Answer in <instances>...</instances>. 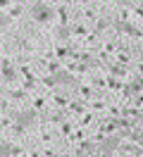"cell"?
Returning a JSON list of instances; mask_svg holds the SVG:
<instances>
[{"instance_id":"6da1fadb","label":"cell","mask_w":143,"mask_h":157,"mask_svg":"<svg viewBox=\"0 0 143 157\" xmlns=\"http://www.w3.org/2000/svg\"><path fill=\"white\" fill-rule=\"evenodd\" d=\"M34 17H36L38 21L50 19V10H48V7H43V5H36V7H34Z\"/></svg>"},{"instance_id":"7a4b0ae2","label":"cell","mask_w":143,"mask_h":157,"mask_svg":"<svg viewBox=\"0 0 143 157\" xmlns=\"http://www.w3.org/2000/svg\"><path fill=\"white\" fill-rule=\"evenodd\" d=\"M10 150H12V147H10L7 143H0V157H5V155L10 152Z\"/></svg>"},{"instance_id":"3957f363","label":"cell","mask_w":143,"mask_h":157,"mask_svg":"<svg viewBox=\"0 0 143 157\" xmlns=\"http://www.w3.org/2000/svg\"><path fill=\"white\" fill-rule=\"evenodd\" d=\"M5 21H7V17H2V14H0V24H5Z\"/></svg>"}]
</instances>
